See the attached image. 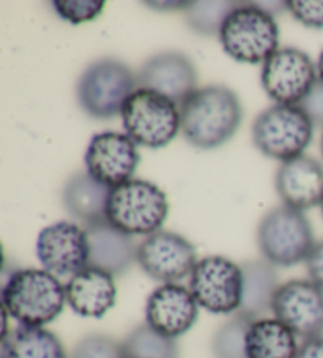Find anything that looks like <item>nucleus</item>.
Listing matches in <instances>:
<instances>
[{
	"label": "nucleus",
	"instance_id": "nucleus-1",
	"mask_svg": "<svg viewBox=\"0 0 323 358\" xmlns=\"http://www.w3.org/2000/svg\"><path fill=\"white\" fill-rule=\"evenodd\" d=\"M182 134L192 147L218 149L234 138L243 120L240 98L226 85L197 89L180 106Z\"/></svg>",
	"mask_w": 323,
	"mask_h": 358
},
{
	"label": "nucleus",
	"instance_id": "nucleus-2",
	"mask_svg": "<svg viewBox=\"0 0 323 358\" xmlns=\"http://www.w3.org/2000/svg\"><path fill=\"white\" fill-rule=\"evenodd\" d=\"M66 289L45 268L16 270L2 289V306L20 325L45 327L64 311Z\"/></svg>",
	"mask_w": 323,
	"mask_h": 358
},
{
	"label": "nucleus",
	"instance_id": "nucleus-3",
	"mask_svg": "<svg viewBox=\"0 0 323 358\" xmlns=\"http://www.w3.org/2000/svg\"><path fill=\"white\" fill-rule=\"evenodd\" d=\"M229 57L243 64H265L279 49V27L256 2H238L220 30Z\"/></svg>",
	"mask_w": 323,
	"mask_h": 358
},
{
	"label": "nucleus",
	"instance_id": "nucleus-4",
	"mask_svg": "<svg viewBox=\"0 0 323 358\" xmlns=\"http://www.w3.org/2000/svg\"><path fill=\"white\" fill-rule=\"evenodd\" d=\"M169 213L166 193L145 180H129L110 188L106 218L128 236H152L161 231Z\"/></svg>",
	"mask_w": 323,
	"mask_h": 358
},
{
	"label": "nucleus",
	"instance_id": "nucleus-5",
	"mask_svg": "<svg viewBox=\"0 0 323 358\" xmlns=\"http://www.w3.org/2000/svg\"><path fill=\"white\" fill-rule=\"evenodd\" d=\"M257 245L266 262L275 267H292L306 262L315 242L306 215L300 210L279 206L260 220Z\"/></svg>",
	"mask_w": 323,
	"mask_h": 358
},
{
	"label": "nucleus",
	"instance_id": "nucleus-6",
	"mask_svg": "<svg viewBox=\"0 0 323 358\" xmlns=\"http://www.w3.org/2000/svg\"><path fill=\"white\" fill-rule=\"evenodd\" d=\"M313 133L314 123L298 104H275L260 113L252 125L257 150L282 163L301 157Z\"/></svg>",
	"mask_w": 323,
	"mask_h": 358
},
{
	"label": "nucleus",
	"instance_id": "nucleus-7",
	"mask_svg": "<svg viewBox=\"0 0 323 358\" xmlns=\"http://www.w3.org/2000/svg\"><path fill=\"white\" fill-rule=\"evenodd\" d=\"M138 87L131 68L117 59L93 62L78 83L80 108L95 119H113Z\"/></svg>",
	"mask_w": 323,
	"mask_h": 358
},
{
	"label": "nucleus",
	"instance_id": "nucleus-8",
	"mask_svg": "<svg viewBox=\"0 0 323 358\" xmlns=\"http://www.w3.org/2000/svg\"><path fill=\"white\" fill-rule=\"evenodd\" d=\"M120 115L129 138L148 149H163L182 131L178 104L153 90H136Z\"/></svg>",
	"mask_w": 323,
	"mask_h": 358
},
{
	"label": "nucleus",
	"instance_id": "nucleus-9",
	"mask_svg": "<svg viewBox=\"0 0 323 358\" xmlns=\"http://www.w3.org/2000/svg\"><path fill=\"white\" fill-rule=\"evenodd\" d=\"M189 291L205 311L238 313L243 299V271L238 264L224 256H207L192 270Z\"/></svg>",
	"mask_w": 323,
	"mask_h": 358
},
{
	"label": "nucleus",
	"instance_id": "nucleus-10",
	"mask_svg": "<svg viewBox=\"0 0 323 358\" xmlns=\"http://www.w3.org/2000/svg\"><path fill=\"white\" fill-rule=\"evenodd\" d=\"M317 81L314 62L296 48L278 49L262 68V85L276 104H300Z\"/></svg>",
	"mask_w": 323,
	"mask_h": 358
},
{
	"label": "nucleus",
	"instance_id": "nucleus-11",
	"mask_svg": "<svg viewBox=\"0 0 323 358\" xmlns=\"http://www.w3.org/2000/svg\"><path fill=\"white\" fill-rule=\"evenodd\" d=\"M196 248L189 240L171 231H158L138 246V264L145 273L163 284L191 276L197 265Z\"/></svg>",
	"mask_w": 323,
	"mask_h": 358
},
{
	"label": "nucleus",
	"instance_id": "nucleus-12",
	"mask_svg": "<svg viewBox=\"0 0 323 358\" xmlns=\"http://www.w3.org/2000/svg\"><path fill=\"white\" fill-rule=\"evenodd\" d=\"M36 256L43 268L59 280L73 278L89 267V237L84 227L59 221L40 232L36 240Z\"/></svg>",
	"mask_w": 323,
	"mask_h": 358
},
{
	"label": "nucleus",
	"instance_id": "nucleus-13",
	"mask_svg": "<svg viewBox=\"0 0 323 358\" xmlns=\"http://www.w3.org/2000/svg\"><path fill=\"white\" fill-rule=\"evenodd\" d=\"M271 311L296 336L304 339L323 335V289L310 280H292L279 286Z\"/></svg>",
	"mask_w": 323,
	"mask_h": 358
},
{
	"label": "nucleus",
	"instance_id": "nucleus-14",
	"mask_svg": "<svg viewBox=\"0 0 323 358\" xmlns=\"http://www.w3.org/2000/svg\"><path fill=\"white\" fill-rule=\"evenodd\" d=\"M139 159L138 144L128 134L115 131L93 136L85 152L87 172L109 188L131 180Z\"/></svg>",
	"mask_w": 323,
	"mask_h": 358
},
{
	"label": "nucleus",
	"instance_id": "nucleus-15",
	"mask_svg": "<svg viewBox=\"0 0 323 358\" xmlns=\"http://www.w3.org/2000/svg\"><path fill=\"white\" fill-rule=\"evenodd\" d=\"M138 87L153 90L178 106L197 90V71L188 55L177 51L159 52L141 66Z\"/></svg>",
	"mask_w": 323,
	"mask_h": 358
},
{
	"label": "nucleus",
	"instance_id": "nucleus-16",
	"mask_svg": "<svg viewBox=\"0 0 323 358\" xmlns=\"http://www.w3.org/2000/svg\"><path fill=\"white\" fill-rule=\"evenodd\" d=\"M199 305L188 287L178 282L163 284L150 294L145 305V319L152 329L177 339L196 324Z\"/></svg>",
	"mask_w": 323,
	"mask_h": 358
},
{
	"label": "nucleus",
	"instance_id": "nucleus-17",
	"mask_svg": "<svg viewBox=\"0 0 323 358\" xmlns=\"http://www.w3.org/2000/svg\"><path fill=\"white\" fill-rule=\"evenodd\" d=\"M275 183L284 206L300 212L323 201V166L313 157L301 155L281 163Z\"/></svg>",
	"mask_w": 323,
	"mask_h": 358
},
{
	"label": "nucleus",
	"instance_id": "nucleus-18",
	"mask_svg": "<svg viewBox=\"0 0 323 358\" xmlns=\"http://www.w3.org/2000/svg\"><path fill=\"white\" fill-rule=\"evenodd\" d=\"M84 229L90 246L89 267L99 268L115 278L127 273L138 262V245L133 237L115 229L108 220Z\"/></svg>",
	"mask_w": 323,
	"mask_h": 358
},
{
	"label": "nucleus",
	"instance_id": "nucleus-19",
	"mask_svg": "<svg viewBox=\"0 0 323 358\" xmlns=\"http://www.w3.org/2000/svg\"><path fill=\"white\" fill-rule=\"evenodd\" d=\"M65 289L66 303L82 317L99 319L115 305L114 276L95 267H87L70 278Z\"/></svg>",
	"mask_w": 323,
	"mask_h": 358
},
{
	"label": "nucleus",
	"instance_id": "nucleus-20",
	"mask_svg": "<svg viewBox=\"0 0 323 358\" xmlns=\"http://www.w3.org/2000/svg\"><path fill=\"white\" fill-rule=\"evenodd\" d=\"M109 194V187L95 180L89 172H80L66 182L64 203L68 213L87 227L108 220L106 208Z\"/></svg>",
	"mask_w": 323,
	"mask_h": 358
},
{
	"label": "nucleus",
	"instance_id": "nucleus-21",
	"mask_svg": "<svg viewBox=\"0 0 323 358\" xmlns=\"http://www.w3.org/2000/svg\"><path fill=\"white\" fill-rule=\"evenodd\" d=\"M243 271V299L238 314L252 320L262 319L265 313L271 311L273 299L278 292L279 276L275 265L264 261H246L240 264Z\"/></svg>",
	"mask_w": 323,
	"mask_h": 358
},
{
	"label": "nucleus",
	"instance_id": "nucleus-22",
	"mask_svg": "<svg viewBox=\"0 0 323 358\" xmlns=\"http://www.w3.org/2000/svg\"><path fill=\"white\" fill-rule=\"evenodd\" d=\"M296 335L278 319L252 320L246 335L250 358H295Z\"/></svg>",
	"mask_w": 323,
	"mask_h": 358
},
{
	"label": "nucleus",
	"instance_id": "nucleus-23",
	"mask_svg": "<svg viewBox=\"0 0 323 358\" xmlns=\"http://www.w3.org/2000/svg\"><path fill=\"white\" fill-rule=\"evenodd\" d=\"M0 358H68L60 339L43 327L20 325L2 338Z\"/></svg>",
	"mask_w": 323,
	"mask_h": 358
},
{
	"label": "nucleus",
	"instance_id": "nucleus-24",
	"mask_svg": "<svg viewBox=\"0 0 323 358\" xmlns=\"http://www.w3.org/2000/svg\"><path fill=\"white\" fill-rule=\"evenodd\" d=\"M125 358H178L175 339L161 335L148 324L136 327L122 341Z\"/></svg>",
	"mask_w": 323,
	"mask_h": 358
},
{
	"label": "nucleus",
	"instance_id": "nucleus-25",
	"mask_svg": "<svg viewBox=\"0 0 323 358\" xmlns=\"http://www.w3.org/2000/svg\"><path fill=\"white\" fill-rule=\"evenodd\" d=\"M251 322L252 319L237 313L232 319L222 324L216 330L211 344L215 358H250L246 349V335Z\"/></svg>",
	"mask_w": 323,
	"mask_h": 358
},
{
	"label": "nucleus",
	"instance_id": "nucleus-26",
	"mask_svg": "<svg viewBox=\"0 0 323 358\" xmlns=\"http://www.w3.org/2000/svg\"><path fill=\"white\" fill-rule=\"evenodd\" d=\"M237 5L238 2H189L185 10L186 22L197 34L220 35L226 17Z\"/></svg>",
	"mask_w": 323,
	"mask_h": 358
},
{
	"label": "nucleus",
	"instance_id": "nucleus-27",
	"mask_svg": "<svg viewBox=\"0 0 323 358\" xmlns=\"http://www.w3.org/2000/svg\"><path fill=\"white\" fill-rule=\"evenodd\" d=\"M70 358H125L122 343L106 335H89L74 345Z\"/></svg>",
	"mask_w": 323,
	"mask_h": 358
},
{
	"label": "nucleus",
	"instance_id": "nucleus-28",
	"mask_svg": "<svg viewBox=\"0 0 323 358\" xmlns=\"http://www.w3.org/2000/svg\"><path fill=\"white\" fill-rule=\"evenodd\" d=\"M54 10L60 17L71 24L90 22L103 13V0H55Z\"/></svg>",
	"mask_w": 323,
	"mask_h": 358
},
{
	"label": "nucleus",
	"instance_id": "nucleus-29",
	"mask_svg": "<svg viewBox=\"0 0 323 358\" xmlns=\"http://www.w3.org/2000/svg\"><path fill=\"white\" fill-rule=\"evenodd\" d=\"M287 10L296 21L310 29H323V2L319 0H290Z\"/></svg>",
	"mask_w": 323,
	"mask_h": 358
},
{
	"label": "nucleus",
	"instance_id": "nucleus-30",
	"mask_svg": "<svg viewBox=\"0 0 323 358\" xmlns=\"http://www.w3.org/2000/svg\"><path fill=\"white\" fill-rule=\"evenodd\" d=\"M298 106L308 114L314 127H323V83L317 81Z\"/></svg>",
	"mask_w": 323,
	"mask_h": 358
},
{
	"label": "nucleus",
	"instance_id": "nucleus-31",
	"mask_svg": "<svg viewBox=\"0 0 323 358\" xmlns=\"http://www.w3.org/2000/svg\"><path fill=\"white\" fill-rule=\"evenodd\" d=\"M306 268L309 280L323 289V240L314 245L313 251L306 259Z\"/></svg>",
	"mask_w": 323,
	"mask_h": 358
},
{
	"label": "nucleus",
	"instance_id": "nucleus-32",
	"mask_svg": "<svg viewBox=\"0 0 323 358\" xmlns=\"http://www.w3.org/2000/svg\"><path fill=\"white\" fill-rule=\"evenodd\" d=\"M295 358H323V336L304 339Z\"/></svg>",
	"mask_w": 323,
	"mask_h": 358
},
{
	"label": "nucleus",
	"instance_id": "nucleus-33",
	"mask_svg": "<svg viewBox=\"0 0 323 358\" xmlns=\"http://www.w3.org/2000/svg\"><path fill=\"white\" fill-rule=\"evenodd\" d=\"M150 5V7H169V2H164V3H158V2H152V3H148ZM172 7H177V8H180L182 7L183 10H186L189 7V2H172ZM169 10V8H167Z\"/></svg>",
	"mask_w": 323,
	"mask_h": 358
},
{
	"label": "nucleus",
	"instance_id": "nucleus-34",
	"mask_svg": "<svg viewBox=\"0 0 323 358\" xmlns=\"http://www.w3.org/2000/svg\"><path fill=\"white\" fill-rule=\"evenodd\" d=\"M317 76H319V81L323 83V51L319 57V62H317Z\"/></svg>",
	"mask_w": 323,
	"mask_h": 358
},
{
	"label": "nucleus",
	"instance_id": "nucleus-35",
	"mask_svg": "<svg viewBox=\"0 0 323 358\" xmlns=\"http://www.w3.org/2000/svg\"><path fill=\"white\" fill-rule=\"evenodd\" d=\"M320 149H322V157H323V136H322V142H320Z\"/></svg>",
	"mask_w": 323,
	"mask_h": 358
},
{
	"label": "nucleus",
	"instance_id": "nucleus-36",
	"mask_svg": "<svg viewBox=\"0 0 323 358\" xmlns=\"http://www.w3.org/2000/svg\"><path fill=\"white\" fill-rule=\"evenodd\" d=\"M320 208H322V217H323V201H322V203H320Z\"/></svg>",
	"mask_w": 323,
	"mask_h": 358
}]
</instances>
